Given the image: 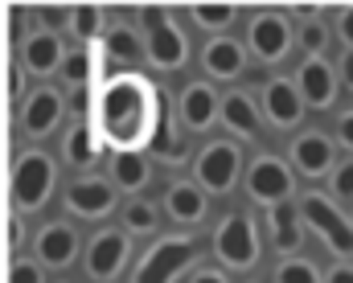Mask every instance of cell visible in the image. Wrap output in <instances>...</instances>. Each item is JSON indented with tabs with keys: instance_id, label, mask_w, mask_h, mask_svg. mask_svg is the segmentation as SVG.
<instances>
[{
	"instance_id": "obj_16",
	"label": "cell",
	"mask_w": 353,
	"mask_h": 283,
	"mask_svg": "<svg viewBox=\"0 0 353 283\" xmlns=\"http://www.w3.org/2000/svg\"><path fill=\"white\" fill-rule=\"evenodd\" d=\"M58 115H62V98H58L54 91H37V94H29L21 123H25L33 136H46V132L58 123Z\"/></svg>"
},
{
	"instance_id": "obj_2",
	"label": "cell",
	"mask_w": 353,
	"mask_h": 283,
	"mask_svg": "<svg viewBox=\"0 0 353 283\" xmlns=\"http://www.w3.org/2000/svg\"><path fill=\"white\" fill-rule=\"evenodd\" d=\"M193 259H197V242L193 238H161L144 255V263L132 275V283H173L176 271H185Z\"/></svg>"
},
{
	"instance_id": "obj_22",
	"label": "cell",
	"mask_w": 353,
	"mask_h": 283,
	"mask_svg": "<svg viewBox=\"0 0 353 283\" xmlns=\"http://www.w3.org/2000/svg\"><path fill=\"white\" fill-rule=\"evenodd\" d=\"M222 119H226V127H234V132H243V136H255V132H259V115H255V107H251L247 94H226Z\"/></svg>"
},
{
	"instance_id": "obj_38",
	"label": "cell",
	"mask_w": 353,
	"mask_h": 283,
	"mask_svg": "<svg viewBox=\"0 0 353 283\" xmlns=\"http://www.w3.org/2000/svg\"><path fill=\"white\" fill-rule=\"evenodd\" d=\"M341 140H345V144L353 148V111L345 115V119H341Z\"/></svg>"
},
{
	"instance_id": "obj_34",
	"label": "cell",
	"mask_w": 353,
	"mask_h": 283,
	"mask_svg": "<svg viewBox=\"0 0 353 283\" xmlns=\"http://www.w3.org/2000/svg\"><path fill=\"white\" fill-rule=\"evenodd\" d=\"M337 193H341V197H353V165H345V169L337 173Z\"/></svg>"
},
{
	"instance_id": "obj_24",
	"label": "cell",
	"mask_w": 353,
	"mask_h": 283,
	"mask_svg": "<svg viewBox=\"0 0 353 283\" xmlns=\"http://www.w3.org/2000/svg\"><path fill=\"white\" fill-rule=\"evenodd\" d=\"M111 173H115V181L123 189H140L148 181V165H144L140 152H119V156L111 160Z\"/></svg>"
},
{
	"instance_id": "obj_15",
	"label": "cell",
	"mask_w": 353,
	"mask_h": 283,
	"mask_svg": "<svg viewBox=\"0 0 353 283\" xmlns=\"http://www.w3.org/2000/svg\"><path fill=\"white\" fill-rule=\"evenodd\" d=\"M292 160H296V169H300V173H308V177H321V173L333 165V148H329V140H325V136L308 132V136H300V140H296V148H292Z\"/></svg>"
},
{
	"instance_id": "obj_35",
	"label": "cell",
	"mask_w": 353,
	"mask_h": 283,
	"mask_svg": "<svg viewBox=\"0 0 353 283\" xmlns=\"http://www.w3.org/2000/svg\"><path fill=\"white\" fill-rule=\"evenodd\" d=\"M87 103H90V94H87V87H79V91L70 94V111H79V115H83V111H87Z\"/></svg>"
},
{
	"instance_id": "obj_41",
	"label": "cell",
	"mask_w": 353,
	"mask_h": 283,
	"mask_svg": "<svg viewBox=\"0 0 353 283\" xmlns=\"http://www.w3.org/2000/svg\"><path fill=\"white\" fill-rule=\"evenodd\" d=\"M341 33H345V37L353 41V8L345 12V17H341Z\"/></svg>"
},
{
	"instance_id": "obj_13",
	"label": "cell",
	"mask_w": 353,
	"mask_h": 283,
	"mask_svg": "<svg viewBox=\"0 0 353 283\" xmlns=\"http://www.w3.org/2000/svg\"><path fill=\"white\" fill-rule=\"evenodd\" d=\"M152 152H157L161 160H169V165L185 160V152H189V144L176 136L173 111H169V98H165V94H157V132H152Z\"/></svg>"
},
{
	"instance_id": "obj_33",
	"label": "cell",
	"mask_w": 353,
	"mask_h": 283,
	"mask_svg": "<svg viewBox=\"0 0 353 283\" xmlns=\"http://www.w3.org/2000/svg\"><path fill=\"white\" fill-rule=\"evenodd\" d=\"M304 45H308V50H321V45H325V25H308V29H304Z\"/></svg>"
},
{
	"instance_id": "obj_26",
	"label": "cell",
	"mask_w": 353,
	"mask_h": 283,
	"mask_svg": "<svg viewBox=\"0 0 353 283\" xmlns=\"http://www.w3.org/2000/svg\"><path fill=\"white\" fill-rule=\"evenodd\" d=\"M107 54H111L115 62H136V58H140V41H136V33H132V29H111V37H107Z\"/></svg>"
},
{
	"instance_id": "obj_21",
	"label": "cell",
	"mask_w": 353,
	"mask_h": 283,
	"mask_svg": "<svg viewBox=\"0 0 353 283\" xmlns=\"http://www.w3.org/2000/svg\"><path fill=\"white\" fill-rule=\"evenodd\" d=\"M165 205H169V213L176 222H201L205 218V197L193 185H173L169 197H165Z\"/></svg>"
},
{
	"instance_id": "obj_17",
	"label": "cell",
	"mask_w": 353,
	"mask_h": 283,
	"mask_svg": "<svg viewBox=\"0 0 353 283\" xmlns=\"http://www.w3.org/2000/svg\"><path fill=\"white\" fill-rule=\"evenodd\" d=\"M62 58L66 54H62V41L54 33H37V37L25 41V62H29L33 74H54L62 66Z\"/></svg>"
},
{
	"instance_id": "obj_25",
	"label": "cell",
	"mask_w": 353,
	"mask_h": 283,
	"mask_svg": "<svg viewBox=\"0 0 353 283\" xmlns=\"http://www.w3.org/2000/svg\"><path fill=\"white\" fill-rule=\"evenodd\" d=\"M66 156H70V165H94L99 148H94V140H90L87 119H79V123H74V132L66 136Z\"/></svg>"
},
{
	"instance_id": "obj_20",
	"label": "cell",
	"mask_w": 353,
	"mask_h": 283,
	"mask_svg": "<svg viewBox=\"0 0 353 283\" xmlns=\"http://www.w3.org/2000/svg\"><path fill=\"white\" fill-rule=\"evenodd\" d=\"M267 115H271V119H275V123H283V127H288V123H296V119H300V94L292 91V83H279V78H275V83H267Z\"/></svg>"
},
{
	"instance_id": "obj_11",
	"label": "cell",
	"mask_w": 353,
	"mask_h": 283,
	"mask_svg": "<svg viewBox=\"0 0 353 283\" xmlns=\"http://www.w3.org/2000/svg\"><path fill=\"white\" fill-rule=\"evenodd\" d=\"M251 45H255V54L267 58V62L283 58V50H288V21L275 17V12H259L251 21Z\"/></svg>"
},
{
	"instance_id": "obj_6",
	"label": "cell",
	"mask_w": 353,
	"mask_h": 283,
	"mask_svg": "<svg viewBox=\"0 0 353 283\" xmlns=\"http://www.w3.org/2000/svg\"><path fill=\"white\" fill-rule=\"evenodd\" d=\"M300 209H304V218H308L325 238H329V247H333V251L353 255V226L337 213V209H333V205H329V201H325V197H304V205H300Z\"/></svg>"
},
{
	"instance_id": "obj_5",
	"label": "cell",
	"mask_w": 353,
	"mask_h": 283,
	"mask_svg": "<svg viewBox=\"0 0 353 283\" xmlns=\"http://www.w3.org/2000/svg\"><path fill=\"white\" fill-rule=\"evenodd\" d=\"M214 251L226 267H251L259 259V242H255V226L243 218V213H230L222 218L218 234H214Z\"/></svg>"
},
{
	"instance_id": "obj_29",
	"label": "cell",
	"mask_w": 353,
	"mask_h": 283,
	"mask_svg": "<svg viewBox=\"0 0 353 283\" xmlns=\"http://www.w3.org/2000/svg\"><path fill=\"white\" fill-rule=\"evenodd\" d=\"M123 222H128V230H152L157 226V205L152 201H132L123 209Z\"/></svg>"
},
{
	"instance_id": "obj_8",
	"label": "cell",
	"mask_w": 353,
	"mask_h": 283,
	"mask_svg": "<svg viewBox=\"0 0 353 283\" xmlns=\"http://www.w3.org/2000/svg\"><path fill=\"white\" fill-rule=\"evenodd\" d=\"M123 259H128V238L119 230H103L87 251V271L94 280H111L123 267Z\"/></svg>"
},
{
	"instance_id": "obj_1",
	"label": "cell",
	"mask_w": 353,
	"mask_h": 283,
	"mask_svg": "<svg viewBox=\"0 0 353 283\" xmlns=\"http://www.w3.org/2000/svg\"><path fill=\"white\" fill-rule=\"evenodd\" d=\"M157 94L140 74H115L103 98H99V123H103V136L111 144H119L123 152H132L136 144L148 140L152 123H157Z\"/></svg>"
},
{
	"instance_id": "obj_40",
	"label": "cell",
	"mask_w": 353,
	"mask_h": 283,
	"mask_svg": "<svg viewBox=\"0 0 353 283\" xmlns=\"http://www.w3.org/2000/svg\"><path fill=\"white\" fill-rule=\"evenodd\" d=\"M329 283H353V267H337V271L329 275Z\"/></svg>"
},
{
	"instance_id": "obj_4",
	"label": "cell",
	"mask_w": 353,
	"mask_h": 283,
	"mask_svg": "<svg viewBox=\"0 0 353 283\" xmlns=\"http://www.w3.org/2000/svg\"><path fill=\"white\" fill-rule=\"evenodd\" d=\"M50 185H54V160L46 152H29L17 160V177H12V197L21 209H41L46 197H50Z\"/></svg>"
},
{
	"instance_id": "obj_31",
	"label": "cell",
	"mask_w": 353,
	"mask_h": 283,
	"mask_svg": "<svg viewBox=\"0 0 353 283\" xmlns=\"http://www.w3.org/2000/svg\"><path fill=\"white\" fill-rule=\"evenodd\" d=\"M279 283H321V280H316V267L312 263H300L296 259V263H283L279 267Z\"/></svg>"
},
{
	"instance_id": "obj_18",
	"label": "cell",
	"mask_w": 353,
	"mask_h": 283,
	"mask_svg": "<svg viewBox=\"0 0 353 283\" xmlns=\"http://www.w3.org/2000/svg\"><path fill=\"white\" fill-rule=\"evenodd\" d=\"M205 70H210L214 78H234V74L243 70V45L230 41V37L210 41V45H205Z\"/></svg>"
},
{
	"instance_id": "obj_36",
	"label": "cell",
	"mask_w": 353,
	"mask_h": 283,
	"mask_svg": "<svg viewBox=\"0 0 353 283\" xmlns=\"http://www.w3.org/2000/svg\"><path fill=\"white\" fill-rule=\"evenodd\" d=\"M8 242L17 247V242H25V226H21V218H12L8 222Z\"/></svg>"
},
{
	"instance_id": "obj_7",
	"label": "cell",
	"mask_w": 353,
	"mask_h": 283,
	"mask_svg": "<svg viewBox=\"0 0 353 283\" xmlns=\"http://www.w3.org/2000/svg\"><path fill=\"white\" fill-rule=\"evenodd\" d=\"M197 177L201 185L214 189V193H226L239 177V152L230 144H210L201 156H197Z\"/></svg>"
},
{
	"instance_id": "obj_10",
	"label": "cell",
	"mask_w": 353,
	"mask_h": 283,
	"mask_svg": "<svg viewBox=\"0 0 353 283\" xmlns=\"http://www.w3.org/2000/svg\"><path fill=\"white\" fill-rule=\"evenodd\" d=\"M66 205L79 213V218H107L111 209H115V193L111 185H103V181H74V185L66 189Z\"/></svg>"
},
{
	"instance_id": "obj_9",
	"label": "cell",
	"mask_w": 353,
	"mask_h": 283,
	"mask_svg": "<svg viewBox=\"0 0 353 283\" xmlns=\"http://www.w3.org/2000/svg\"><path fill=\"white\" fill-rule=\"evenodd\" d=\"M247 185H251V197H259V201H283L292 193V173L275 156H263V160L251 165Z\"/></svg>"
},
{
	"instance_id": "obj_32",
	"label": "cell",
	"mask_w": 353,
	"mask_h": 283,
	"mask_svg": "<svg viewBox=\"0 0 353 283\" xmlns=\"http://www.w3.org/2000/svg\"><path fill=\"white\" fill-rule=\"evenodd\" d=\"M8 283H41V271L33 267V263H12V275Z\"/></svg>"
},
{
	"instance_id": "obj_12",
	"label": "cell",
	"mask_w": 353,
	"mask_h": 283,
	"mask_svg": "<svg viewBox=\"0 0 353 283\" xmlns=\"http://www.w3.org/2000/svg\"><path fill=\"white\" fill-rule=\"evenodd\" d=\"M37 255H41L46 267H66V263L79 255V234H74L70 226L54 222V226H46L41 238H37Z\"/></svg>"
},
{
	"instance_id": "obj_14",
	"label": "cell",
	"mask_w": 353,
	"mask_h": 283,
	"mask_svg": "<svg viewBox=\"0 0 353 283\" xmlns=\"http://www.w3.org/2000/svg\"><path fill=\"white\" fill-rule=\"evenodd\" d=\"M214 115H218V98H214V91L205 83L185 87V94H181V119H185V127L201 132V127L214 123Z\"/></svg>"
},
{
	"instance_id": "obj_23",
	"label": "cell",
	"mask_w": 353,
	"mask_h": 283,
	"mask_svg": "<svg viewBox=\"0 0 353 283\" xmlns=\"http://www.w3.org/2000/svg\"><path fill=\"white\" fill-rule=\"evenodd\" d=\"M271 234H275V247H279V251H292V247L300 242V226H296V205L279 201V205L271 209Z\"/></svg>"
},
{
	"instance_id": "obj_30",
	"label": "cell",
	"mask_w": 353,
	"mask_h": 283,
	"mask_svg": "<svg viewBox=\"0 0 353 283\" xmlns=\"http://www.w3.org/2000/svg\"><path fill=\"white\" fill-rule=\"evenodd\" d=\"M90 74V54L87 50H79V54H66L62 58V78H70V83H79L83 87V78Z\"/></svg>"
},
{
	"instance_id": "obj_28",
	"label": "cell",
	"mask_w": 353,
	"mask_h": 283,
	"mask_svg": "<svg viewBox=\"0 0 353 283\" xmlns=\"http://www.w3.org/2000/svg\"><path fill=\"white\" fill-rule=\"evenodd\" d=\"M193 21L205 25V29H218V25L234 21V8L230 4H193Z\"/></svg>"
},
{
	"instance_id": "obj_3",
	"label": "cell",
	"mask_w": 353,
	"mask_h": 283,
	"mask_svg": "<svg viewBox=\"0 0 353 283\" xmlns=\"http://www.w3.org/2000/svg\"><path fill=\"white\" fill-rule=\"evenodd\" d=\"M144 29H148V54H152V62H157L161 70H176V66H185L189 45H185L181 29L173 25V17H169L165 8L148 4V8H144Z\"/></svg>"
},
{
	"instance_id": "obj_27",
	"label": "cell",
	"mask_w": 353,
	"mask_h": 283,
	"mask_svg": "<svg viewBox=\"0 0 353 283\" xmlns=\"http://www.w3.org/2000/svg\"><path fill=\"white\" fill-rule=\"evenodd\" d=\"M99 25H103V12H99L94 4H79V8L70 12V29H74L83 41H90V37L99 33Z\"/></svg>"
},
{
	"instance_id": "obj_19",
	"label": "cell",
	"mask_w": 353,
	"mask_h": 283,
	"mask_svg": "<svg viewBox=\"0 0 353 283\" xmlns=\"http://www.w3.org/2000/svg\"><path fill=\"white\" fill-rule=\"evenodd\" d=\"M300 91L312 107H329L333 103V70L325 62H304L300 70Z\"/></svg>"
},
{
	"instance_id": "obj_39",
	"label": "cell",
	"mask_w": 353,
	"mask_h": 283,
	"mask_svg": "<svg viewBox=\"0 0 353 283\" xmlns=\"http://www.w3.org/2000/svg\"><path fill=\"white\" fill-rule=\"evenodd\" d=\"M189 283H226V275H218V271H201V275H193Z\"/></svg>"
},
{
	"instance_id": "obj_37",
	"label": "cell",
	"mask_w": 353,
	"mask_h": 283,
	"mask_svg": "<svg viewBox=\"0 0 353 283\" xmlns=\"http://www.w3.org/2000/svg\"><path fill=\"white\" fill-rule=\"evenodd\" d=\"M41 21H46V25L54 29V25H62L66 17H62V8H41Z\"/></svg>"
},
{
	"instance_id": "obj_42",
	"label": "cell",
	"mask_w": 353,
	"mask_h": 283,
	"mask_svg": "<svg viewBox=\"0 0 353 283\" xmlns=\"http://www.w3.org/2000/svg\"><path fill=\"white\" fill-rule=\"evenodd\" d=\"M341 70H345V83H350V87H353V54H350V58H345V62H341Z\"/></svg>"
}]
</instances>
